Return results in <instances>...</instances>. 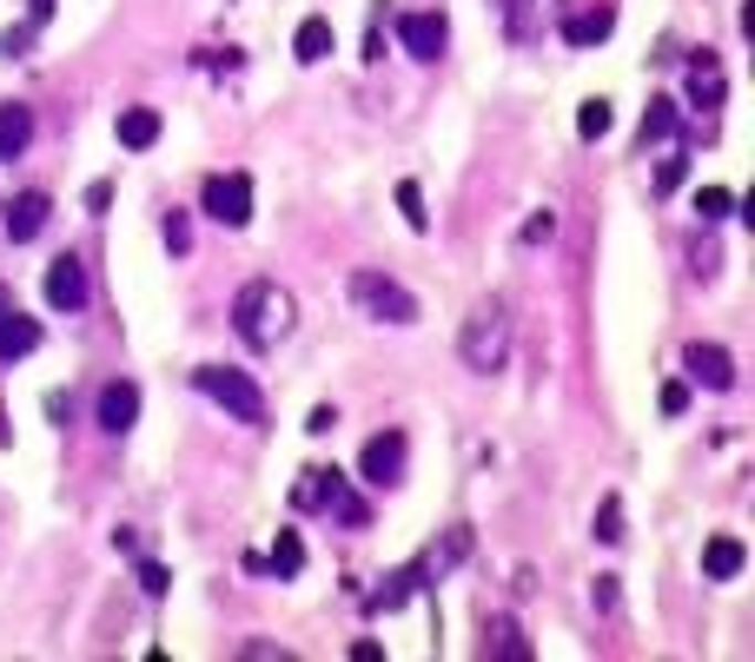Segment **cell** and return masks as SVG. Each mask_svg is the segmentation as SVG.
I'll return each mask as SVG.
<instances>
[{"label":"cell","mask_w":755,"mask_h":662,"mask_svg":"<svg viewBox=\"0 0 755 662\" xmlns=\"http://www.w3.org/2000/svg\"><path fill=\"white\" fill-rule=\"evenodd\" d=\"M46 219H53V199H46V192H20V199H7V206H0V232H7L13 245L40 239V232H46Z\"/></svg>","instance_id":"7c38bea8"},{"label":"cell","mask_w":755,"mask_h":662,"mask_svg":"<svg viewBox=\"0 0 755 662\" xmlns=\"http://www.w3.org/2000/svg\"><path fill=\"white\" fill-rule=\"evenodd\" d=\"M590 603H597L604 617H617V577H597V584H590Z\"/></svg>","instance_id":"836d02e7"},{"label":"cell","mask_w":755,"mask_h":662,"mask_svg":"<svg viewBox=\"0 0 755 662\" xmlns=\"http://www.w3.org/2000/svg\"><path fill=\"white\" fill-rule=\"evenodd\" d=\"M93 424H99L106 438H126V431L139 424V385H126V378L99 385V398H93Z\"/></svg>","instance_id":"8fae6325"},{"label":"cell","mask_w":755,"mask_h":662,"mask_svg":"<svg viewBox=\"0 0 755 662\" xmlns=\"http://www.w3.org/2000/svg\"><path fill=\"white\" fill-rule=\"evenodd\" d=\"M27 351H40V325H33L27 312L0 305V358L13 365V358H27Z\"/></svg>","instance_id":"d6986e66"},{"label":"cell","mask_w":755,"mask_h":662,"mask_svg":"<svg viewBox=\"0 0 755 662\" xmlns=\"http://www.w3.org/2000/svg\"><path fill=\"white\" fill-rule=\"evenodd\" d=\"M27 146H33V106L0 99V159H20Z\"/></svg>","instance_id":"ffe728a7"},{"label":"cell","mask_w":755,"mask_h":662,"mask_svg":"<svg viewBox=\"0 0 755 662\" xmlns=\"http://www.w3.org/2000/svg\"><path fill=\"white\" fill-rule=\"evenodd\" d=\"M677 119H683V113H677V99H650V113H643V133H637V139H643V146H657V139H670V133H677Z\"/></svg>","instance_id":"d4e9b609"},{"label":"cell","mask_w":755,"mask_h":662,"mask_svg":"<svg viewBox=\"0 0 755 662\" xmlns=\"http://www.w3.org/2000/svg\"><path fill=\"white\" fill-rule=\"evenodd\" d=\"M133 577H139V590H146L153 603H159V597L172 590V577H166V564H153V557H139V564H133Z\"/></svg>","instance_id":"4dcf8cb0"},{"label":"cell","mask_w":755,"mask_h":662,"mask_svg":"<svg viewBox=\"0 0 755 662\" xmlns=\"http://www.w3.org/2000/svg\"><path fill=\"white\" fill-rule=\"evenodd\" d=\"M630 530H623V497H604L597 504V544H623Z\"/></svg>","instance_id":"f546056e"},{"label":"cell","mask_w":755,"mask_h":662,"mask_svg":"<svg viewBox=\"0 0 755 662\" xmlns=\"http://www.w3.org/2000/svg\"><path fill=\"white\" fill-rule=\"evenodd\" d=\"M723 66H716V53L703 46V53H690V106H703V113H716L723 106Z\"/></svg>","instance_id":"2e32d148"},{"label":"cell","mask_w":755,"mask_h":662,"mask_svg":"<svg viewBox=\"0 0 755 662\" xmlns=\"http://www.w3.org/2000/svg\"><path fill=\"white\" fill-rule=\"evenodd\" d=\"M305 431H312V438H332V431H338V411H332V404H318V411L305 418Z\"/></svg>","instance_id":"d590c367"},{"label":"cell","mask_w":755,"mask_h":662,"mask_svg":"<svg viewBox=\"0 0 755 662\" xmlns=\"http://www.w3.org/2000/svg\"><path fill=\"white\" fill-rule=\"evenodd\" d=\"M464 557H471V524H451V530H444V544H431L418 564H424V577L438 584V577H444V570H458Z\"/></svg>","instance_id":"ac0fdd59"},{"label":"cell","mask_w":755,"mask_h":662,"mask_svg":"<svg viewBox=\"0 0 755 662\" xmlns=\"http://www.w3.org/2000/svg\"><path fill=\"white\" fill-rule=\"evenodd\" d=\"M405 458H411V438H405V431H378V438L358 451V477H365L371 491H391V484H405Z\"/></svg>","instance_id":"52a82bcc"},{"label":"cell","mask_w":755,"mask_h":662,"mask_svg":"<svg viewBox=\"0 0 755 662\" xmlns=\"http://www.w3.org/2000/svg\"><path fill=\"white\" fill-rule=\"evenodd\" d=\"M192 385H199V398H212L232 424L265 431V391H259L245 371H232V365H199V371H192Z\"/></svg>","instance_id":"277c9868"},{"label":"cell","mask_w":755,"mask_h":662,"mask_svg":"<svg viewBox=\"0 0 755 662\" xmlns=\"http://www.w3.org/2000/svg\"><path fill=\"white\" fill-rule=\"evenodd\" d=\"M352 305H358L365 318H378V325H418V298H411L391 272H371V265L352 272Z\"/></svg>","instance_id":"5b68a950"},{"label":"cell","mask_w":755,"mask_h":662,"mask_svg":"<svg viewBox=\"0 0 755 662\" xmlns=\"http://www.w3.org/2000/svg\"><path fill=\"white\" fill-rule=\"evenodd\" d=\"M610 33H617V7H584V13L564 20V40H570V46H597V40H610Z\"/></svg>","instance_id":"44dd1931"},{"label":"cell","mask_w":755,"mask_h":662,"mask_svg":"<svg viewBox=\"0 0 755 662\" xmlns=\"http://www.w3.org/2000/svg\"><path fill=\"white\" fill-rule=\"evenodd\" d=\"M332 46H338V33H332V20H325V13L298 20V33H292V60H298V66H318V60H332Z\"/></svg>","instance_id":"e0dca14e"},{"label":"cell","mask_w":755,"mask_h":662,"mask_svg":"<svg viewBox=\"0 0 755 662\" xmlns=\"http://www.w3.org/2000/svg\"><path fill=\"white\" fill-rule=\"evenodd\" d=\"M398 46L431 66V60H444V46H451V20H444V13H398Z\"/></svg>","instance_id":"9c48e42d"},{"label":"cell","mask_w":755,"mask_h":662,"mask_svg":"<svg viewBox=\"0 0 755 662\" xmlns=\"http://www.w3.org/2000/svg\"><path fill=\"white\" fill-rule=\"evenodd\" d=\"M119 146H126V153L159 146V113H153V106H126V113H119Z\"/></svg>","instance_id":"603a6c76"},{"label":"cell","mask_w":755,"mask_h":662,"mask_svg":"<svg viewBox=\"0 0 755 662\" xmlns=\"http://www.w3.org/2000/svg\"><path fill=\"white\" fill-rule=\"evenodd\" d=\"M265 570H279V577H298V570H305V544H298V530H279V537H272Z\"/></svg>","instance_id":"cb8c5ba5"},{"label":"cell","mask_w":755,"mask_h":662,"mask_svg":"<svg viewBox=\"0 0 755 662\" xmlns=\"http://www.w3.org/2000/svg\"><path fill=\"white\" fill-rule=\"evenodd\" d=\"M159 239H166V252H172V259H186V252H192V219L172 206V212L159 219Z\"/></svg>","instance_id":"f1b7e54d"},{"label":"cell","mask_w":755,"mask_h":662,"mask_svg":"<svg viewBox=\"0 0 755 662\" xmlns=\"http://www.w3.org/2000/svg\"><path fill=\"white\" fill-rule=\"evenodd\" d=\"M683 411H690V385L670 378V385H663V418H683Z\"/></svg>","instance_id":"d6a6232c"},{"label":"cell","mask_w":755,"mask_h":662,"mask_svg":"<svg viewBox=\"0 0 755 662\" xmlns=\"http://www.w3.org/2000/svg\"><path fill=\"white\" fill-rule=\"evenodd\" d=\"M743 570H749L743 537H730V530H723V537H710V544H703V577H710V584H736Z\"/></svg>","instance_id":"9a60e30c"},{"label":"cell","mask_w":755,"mask_h":662,"mask_svg":"<svg viewBox=\"0 0 755 662\" xmlns=\"http://www.w3.org/2000/svg\"><path fill=\"white\" fill-rule=\"evenodd\" d=\"M418 590H431V577H424V564H405V570H391V577L365 597V610H371V617H391V610H405Z\"/></svg>","instance_id":"5bb4252c"},{"label":"cell","mask_w":755,"mask_h":662,"mask_svg":"<svg viewBox=\"0 0 755 662\" xmlns=\"http://www.w3.org/2000/svg\"><path fill=\"white\" fill-rule=\"evenodd\" d=\"M610 126H617V113H610V99H584V106H577V133H584V139H604Z\"/></svg>","instance_id":"83f0119b"},{"label":"cell","mask_w":755,"mask_h":662,"mask_svg":"<svg viewBox=\"0 0 755 662\" xmlns=\"http://www.w3.org/2000/svg\"><path fill=\"white\" fill-rule=\"evenodd\" d=\"M53 13V0H33V20H46Z\"/></svg>","instance_id":"ab89813d"},{"label":"cell","mask_w":755,"mask_h":662,"mask_svg":"<svg viewBox=\"0 0 755 662\" xmlns=\"http://www.w3.org/2000/svg\"><path fill=\"white\" fill-rule=\"evenodd\" d=\"M365 60H385V20H371V40H365Z\"/></svg>","instance_id":"f35d334b"},{"label":"cell","mask_w":755,"mask_h":662,"mask_svg":"<svg viewBox=\"0 0 755 662\" xmlns=\"http://www.w3.org/2000/svg\"><path fill=\"white\" fill-rule=\"evenodd\" d=\"M27 40H33V27H7V40H0V53H7V60H20V53H27Z\"/></svg>","instance_id":"8d00e7d4"},{"label":"cell","mask_w":755,"mask_h":662,"mask_svg":"<svg viewBox=\"0 0 755 662\" xmlns=\"http://www.w3.org/2000/svg\"><path fill=\"white\" fill-rule=\"evenodd\" d=\"M292 292L279 279H252L239 298H232V332L245 338V351H279L292 338Z\"/></svg>","instance_id":"6da1fadb"},{"label":"cell","mask_w":755,"mask_h":662,"mask_svg":"<svg viewBox=\"0 0 755 662\" xmlns=\"http://www.w3.org/2000/svg\"><path fill=\"white\" fill-rule=\"evenodd\" d=\"M86 298H93V279H86V265L73 259V252H60L53 265H46V305L53 312H86Z\"/></svg>","instance_id":"30bf717a"},{"label":"cell","mask_w":755,"mask_h":662,"mask_svg":"<svg viewBox=\"0 0 755 662\" xmlns=\"http://www.w3.org/2000/svg\"><path fill=\"white\" fill-rule=\"evenodd\" d=\"M550 232H557V212H537V219H531V225H524V245H544V239H550Z\"/></svg>","instance_id":"e575fe53"},{"label":"cell","mask_w":755,"mask_h":662,"mask_svg":"<svg viewBox=\"0 0 755 662\" xmlns=\"http://www.w3.org/2000/svg\"><path fill=\"white\" fill-rule=\"evenodd\" d=\"M398 212H405L411 232H431V212H424V186L418 179H398Z\"/></svg>","instance_id":"4316f807"},{"label":"cell","mask_w":755,"mask_h":662,"mask_svg":"<svg viewBox=\"0 0 755 662\" xmlns=\"http://www.w3.org/2000/svg\"><path fill=\"white\" fill-rule=\"evenodd\" d=\"M730 212H736V192H730V186H703V192H696V219H703V225H723Z\"/></svg>","instance_id":"484cf974"},{"label":"cell","mask_w":755,"mask_h":662,"mask_svg":"<svg viewBox=\"0 0 755 662\" xmlns=\"http://www.w3.org/2000/svg\"><path fill=\"white\" fill-rule=\"evenodd\" d=\"M484 656L491 662H531V643H524V630H517L511 617H491V623H484Z\"/></svg>","instance_id":"7402d4cb"},{"label":"cell","mask_w":755,"mask_h":662,"mask_svg":"<svg viewBox=\"0 0 755 662\" xmlns=\"http://www.w3.org/2000/svg\"><path fill=\"white\" fill-rule=\"evenodd\" d=\"M557 13H564V0H497V20H504L511 46H537Z\"/></svg>","instance_id":"ba28073f"},{"label":"cell","mask_w":755,"mask_h":662,"mask_svg":"<svg viewBox=\"0 0 755 662\" xmlns=\"http://www.w3.org/2000/svg\"><path fill=\"white\" fill-rule=\"evenodd\" d=\"M292 511H325V517H338V524H352V530H365L371 524V504L352 491V477L332 464H312V471H298V484H292Z\"/></svg>","instance_id":"7a4b0ae2"},{"label":"cell","mask_w":755,"mask_h":662,"mask_svg":"<svg viewBox=\"0 0 755 662\" xmlns=\"http://www.w3.org/2000/svg\"><path fill=\"white\" fill-rule=\"evenodd\" d=\"M683 371H690L696 385H710V391H736V358H730L723 345H703V338H696V345L683 351Z\"/></svg>","instance_id":"4fadbf2b"},{"label":"cell","mask_w":755,"mask_h":662,"mask_svg":"<svg viewBox=\"0 0 755 662\" xmlns=\"http://www.w3.org/2000/svg\"><path fill=\"white\" fill-rule=\"evenodd\" d=\"M458 358H464L478 378L504 371V358H511V312H504V298H484V305L464 318V332H458Z\"/></svg>","instance_id":"3957f363"},{"label":"cell","mask_w":755,"mask_h":662,"mask_svg":"<svg viewBox=\"0 0 755 662\" xmlns=\"http://www.w3.org/2000/svg\"><path fill=\"white\" fill-rule=\"evenodd\" d=\"M683 179H690V159H683V153H677V159H663V166H657V192H677V186H683Z\"/></svg>","instance_id":"1f68e13d"},{"label":"cell","mask_w":755,"mask_h":662,"mask_svg":"<svg viewBox=\"0 0 755 662\" xmlns=\"http://www.w3.org/2000/svg\"><path fill=\"white\" fill-rule=\"evenodd\" d=\"M199 206H206V219H219L226 232H239L252 219V179L245 172H212L199 186Z\"/></svg>","instance_id":"8992f818"},{"label":"cell","mask_w":755,"mask_h":662,"mask_svg":"<svg viewBox=\"0 0 755 662\" xmlns=\"http://www.w3.org/2000/svg\"><path fill=\"white\" fill-rule=\"evenodd\" d=\"M106 206H113V186H106V179H93V186H86V212H106Z\"/></svg>","instance_id":"74e56055"}]
</instances>
